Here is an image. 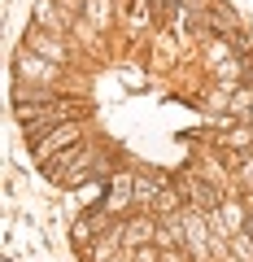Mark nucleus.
<instances>
[{"instance_id":"1","label":"nucleus","mask_w":253,"mask_h":262,"mask_svg":"<svg viewBox=\"0 0 253 262\" xmlns=\"http://www.w3.org/2000/svg\"><path fill=\"white\" fill-rule=\"evenodd\" d=\"M79 110H83L79 101H48V96H44L39 105L22 101L18 105V118H22V127L31 131V140H35V136L48 131V122H70V118H79Z\"/></svg>"},{"instance_id":"2","label":"nucleus","mask_w":253,"mask_h":262,"mask_svg":"<svg viewBox=\"0 0 253 262\" xmlns=\"http://www.w3.org/2000/svg\"><path fill=\"white\" fill-rule=\"evenodd\" d=\"M79 136H83V127H79V118H70V122H57L48 136H35V140H31V149H35L39 162H48V158H61V153L79 140Z\"/></svg>"},{"instance_id":"3","label":"nucleus","mask_w":253,"mask_h":262,"mask_svg":"<svg viewBox=\"0 0 253 262\" xmlns=\"http://www.w3.org/2000/svg\"><path fill=\"white\" fill-rule=\"evenodd\" d=\"M18 75H22V79H35V83H48V79L57 75V61L35 57V53H22V57H18Z\"/></svg>"},{"instance_id":"4","label":"nucleus","mask_w":253,"mask_h":262,"mask_svg":"<svg viewBox=\"0 0 253 262\" xmlns=\"http://www.w3.org/2000/svg\"><path fill=\"white\" fill-rule=\"evenodd\" d=\"M31 48H39V57H48V61H66V48L57 44V39H44V35H35V39H31Z\"/></svg>"},{"instance_id":"5","label":"nucleus","mask_w":253,"mask_h":262,"mask_svg":"<svg viewBox=\"0 0 253 262\" xmlns=\"http://www.w3.org/2000/svg\"><path fill=\"white\" fill-rule=\"evenodd\" d=\"M188 192L197 196V206H201V210H210V206L218 201V196H214V188H210V184H201V179H188Z\"/></svg>"},{"instance_id":"6","label":"nucleus","mask_w":253,"mask_h":262,"mask_svg":"<svg viewBox=\"0 0 253 262\" xmlns=\"http://www.w3.org/2000/svg\"><path fill=\"white\" fill-rule=\"evenodd\" d=\"M249 232H253V219H249Z\"/></svg>"}]
</instances>
